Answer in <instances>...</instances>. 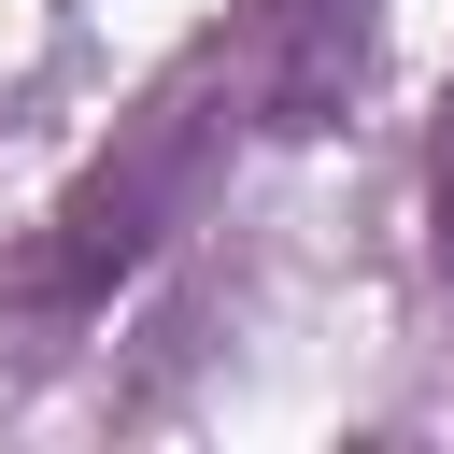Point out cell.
<instances>
[{"label":"cell","mask_w":454,"mask_h":454,"mask_svg":"<svg viewBox=\"0 0 454 454\" xmlns=\"http://www.w3.org/2000/svg\"><path fill=\"white\" fill-rule=\"evenodd\" d=\"M227 156H241V57H227V28H199V43L85 142V170L0 241V369H57V355L213 213Z\"/></svg>","instance_id":"1"},{"label":"cell","mask_w":454,"mask_h":454,"mask_svg":"<svg viewBox=\"0 0 454 454\" xmlns=\"http://www.w3.org/2000/svg\"><path fill=\"white\" fill-rule=\"evenodd\" d=\"M426 270L454 284V71H440V114H426Z\"/></svg>","instance_id":"3"},{"label":"cell","mask_w":454,"mask_h":454,"mask_svg":"<svg viewBox=\"0 0 454 454\" xmlns=\"http://www.w3.org/2000/svg\"><path fill=\"white\" fill-rule=\"evenodd\" d=\"M227 57H241L255 142H326V128H355V99L383 71V0H241Z\"/></svg>","instance_id":"2"}]
</instances>
